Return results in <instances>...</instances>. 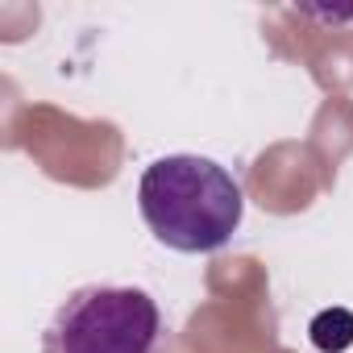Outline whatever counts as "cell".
I'll use <instances>...</instances> for the list:
<instances>
[{"label":"cell","instance_id":"obj_1","mask_svg":"<svg viewBox=\"0 0 353 353\" xmlns=\"http://www.w3.org/2000/svg\"><path fill=\"white\" fill-rule=\"evenodd\" d=\"M137 208L166 250L212 254L241 229L245 196L221 162L200 154H166L141 170Z\"/></svg>","mask_w":353,"mask_h":353},{"label":"cell","instance_id":"obj_2","mask_svg":"<svg viewBox=\"0 0 353 353\" xmlns=\"http://www.w3.org/2000/svg\"><path fill=\"white\" fill-rule=\"evenodd\" d=\"M162 312L150 291L92 283L67 295L46 328V353H154Z\"/></svg>","mask_w":353,"mask_h":353},{"label":"cell","instance_id":"obj_3","mask_svg":"<svg viewBox=\"0 0 353 353\" xmlns=\"http://www.w3.org/2000/svg\"><path fill=\"white\" fill-rule=\"evenodd\" d=\"M312 341H316V349H324V353L349 349V345H353V316H349L345 307L320 312V316L312 320Z\"/></svg>","mask_w":353,"mask_h":353}]
</instances>
